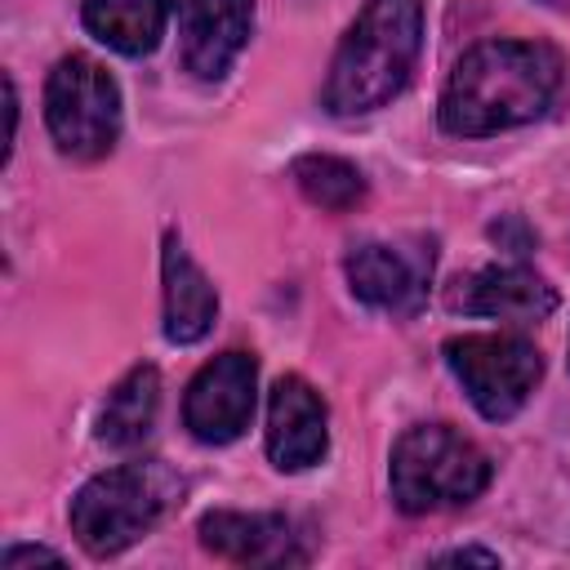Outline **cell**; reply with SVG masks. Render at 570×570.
I'll list each match as a JSON object with an SVG mask.
<instances>
[{
  "mask_svg": "<svg viewBox=\"0 0 570 570\" xmlns=\"http://www.w3.org/2000/svg\"><path fill=\"white\" fill-rule=\"evenodd\" d=\"M557 85V49L539 40H485L454 62L436 116L454 138H485L543 116Z\"/></svg>",
  "mask_w": 570,
  "mask_h": 570,
  "instance_id": "6da1fadb",
  "label": "cell"
},
{
  "mask_svg": "<svg viewBox=\"0 0 570 570\" xmlns=\"http://www.w3.org/2000/svg\"><path fill=\"white\" fill-rule=\"evenodd\" d=\"M423 45V9L419 0H370L361 18L347 27L330 76H325V111L330 116H370L387 107L419 58Z\"/></svg>",
  "mask_w": 570,
  "mask_h": 570,
  "instance_id": "7a4b0ae2",
  "label": "cell"
},
{
  "mask_svg": "<svg viewBox=\"0 0 570 570\" xmlns=\"http://www.w3.org/2000/svg\"><path fill=\"white\" fill-rule=\"evenodd\" d=\"M178 494H183V481L174 476V468H165L160 459H134L89 476L76 490L67 517L85 552L116 557L134 539H142L178 503Z\"/></svg>",
  "mask_w": 570,
  "mask_h": 570,
  "instance_id": "3957f363",
  "label": "cell"
},
{
  "mask_svg": "<svg viewBox=\"0 0 570 570\" xmlns=\"http://www.w3.org/2000/svg\"><path fill=\"white\" fill-rule=\"evenodd\" d=\"M490 485V459L450 423H419L392 445V499L405 517L463 508Z\"/></svg>",
  "mask_w": 570,
  "mask_h": 570,
  "instance_id": "277c9868",
  "label": "cell"
},
{
  "mask_svg": "<svg viewBox=\"0 0 570 570\" xmlns=\"http://www.w3.org/2000/svg\"><path fill=\"white\" fill-rule=\"evenodd\" d=\"M45 120L62 156L98 160L120 138V89L85 53L58 58L45 85Z\"/></svg>",
  "mask_w": 570,
  "mask_h": 570,
  "instance_id": "5b68a950",
  "label": "cell"
},
{
  "mask_svg": "<svg viewBox=\"0 0 570 570\" xmlns=\"http://www.w3.org/2000/svg\"><path fill=\"white\" fill-rule=\"evenodd\" d=\"M441 352L454 379L463 383L468 401L490 423L512 419L530 401L534 383L543 379V356L521 334H459V338H445Z\"/></svg>",
  "mask_w": 570,
  "mask_h": 570,
  "instance_id": "8992f818",
  "label": "cell"
},
{
  "mask_svg": "<svg viewBox=\"0 0 570 570\" xmlns=\"http://www.w3.org/2000/svg\"><path fill=\"white\" fill-rule=\"evenodd\" d=\"M254 387H258V361L249 352H223L209 365L196 370L183 396V423L205 445L236 441L254 419Z\"/></svg>",
  "mask_w": 570,
  "mask_h": 570,
  "instance_id": "52a82bcc",
  "label": "cell"
},
{
  "mask_svg": "<svg viewBox=\"0 0 570 570\" xmlns=\"http://www.w3.org/2000/svg\"><path fill=\"white\" fill-rule=\"evenodd\" d=\"M325 445H330V428H325L321 392L298 374H281L267 396V459L281 472H303L321 463Z\"/></svg>",
  "mask_w": 570,
  "mask_h": 570,
  "instance_id": "ba28073f",
  "label": "cell"
},
{
  "mask_svg": "<svg viewBox=\"0 0 570 570\" xmlns=\"http://www.w3.org/2000/svg\"><path fill=\"white\" fill-rule=\"evenodd\" d=\"M432 249H401L383 240H365L347 254V285L361 303L383 312H414L428 294Z\"/></svg>",
  "mask_w": 570,
  "mask_h": 570,
  "instance_id": "9c48e42d",
  "label": "cell"
},
{
  "mask_svg": "<svg viewBox=\"0 0 570 570\" xmlns=\"http://www.w3.org/2000/svg\"><path fill=\"white\" fill-rule=\"evenodd\" d=\"M183 67L196 80H218L249 40L254 0H178Z\"/></svg>",
  "mask_w": 570,
  "mask_h": 570,
  "instance_id": "30bf717a",
  "label": "cell"
},
{
  "mask_svg": "<svg viewBox=\"0 0 570 570\" xmlns=\"http://www.w3.org/2000/svg\"><path fill=\"white\" fill-rule=\"evenodd\" d=\"M196 530H200V543L223 561H240V566H298V561H307L294 525L281 512H227V508H218V512H205Z\"/></svg>",
  "mask_w": 570,
  "mask_h": 570,
  "instance_id": "8fae6325",
  "label": "cell"
},
{
  "mask_svg": "<svg viewBox=\"0 0 570 570\" xmlns=\"http://www.w3.org/2000/svg\"><path fill=\"white\" fill-rule=\"evenodd\" d=\"M450 307L468 316H499V321L525 325V321L552 316L557 289L539 272L521 263H503V267H481L468 281H459V289L450 294Z\"/></svg>",
  "mask_w": 570,
  "mask_h": 570,
  "instance_id": "7c38bea8",
  "label": "cell"
},
{
  "mask_svg": "<svg viewBox=\"0 0 570 570\" xmlns=\"http://www.w3.org/2000/svg\"><path fill=\"white\" fill-rule=\"evenodd\" d=\"M160 272H165V338L169 343L205 338L218 316V294H214L209 276L196 267V258L183 249L178 236H165Z\"/></svg>",
  "mask_w": 570,
  "mask_h": 570,
  "instance_id": "4fadbf2b",
  "label": "cell"
},
{
  "mask_svg": "<svg viewBox=\"0 0 570 570\" xmlns=\"http://www.w3.org/2000/svg\"><path fill=\"white\" fill-rule=\"evenodd\" d=\"M156 410H160V374L156 365H134L102 401L98 410V428L94 436L111 450H129V445H142L151 423H156Z\"/></svg>",
  "mask_w": 570,
  "mask_h": 570,
  "instance_id": "5bb4252c",
  "label": "cell"
},
{
  "mask_svg": "<svg viewBox=\"0 0 570 570\" xmlns=\"http://www.w3.org/2000/svg\"><path fill=\"white\" fill-rule=\"evenodd\" d=\"M169 0H85V27L116 53L142 58L160 45Z\"/></svg>",
  "mask_w": 570,
  "mask_h": 570,
  "instance_id": "9a60e30c",
  "label": "cell"
},
{
  "mask_svg": "<svg viewBox=\"0 0 570 570\" xmlns=\"http://www.w3.org/2000/svg\"><path fill=\"white\" fill-rule=\"evenodd\" d=\"M289 178L298 183V191H303L312 205H321V209H330V214H347V209H356V205L365 200V178H361V169L347 165V160H338V156H321V151L298 156V160L289 165Z\"/></svg>",
  "mask_w": 570,
  "mask_h": 570,
  "instance_id": "2e32d148",
  "label": "cell"
},
{
  "mask_svg": "<svg viewBox=\"0 0 570 570\" xmlns=\"http://www.w3.org/2000/svg\"><path fill=\"white\" fill-rule=\"evenodd\" d=\"M36 561H45V566H62V557H58L53 548H9V552L0 557V566H4V570H18V566H36Z\"/></svg>",
  "mask_w": 570,
  "mask_h": 570,
  "instance_id": "e0dca14e",
  "label": "cell"
},
{
  "mask_svg": "<svg viewBox=\"0 0 570 570\" xmlns=\"http://www.w3.org/2000/svg\"><path fill=\"white\" fill-rule=\"evenodd\" d=\"M436 561H445V566H450V561H481V566H494L499 557L485 552V548H454V552H441Z\"/></svg>",
  "mask_w": 570,
  "mask_h": 570,
  "instance_id": "ac0fdd59",
  "label": "cell"
},
{
  "mask_svg": "<svg viewBox=\"0 0 570 570\" xmlns=\"http://www.w3.org/2000/svg\"><path fill=\"white\" fill-rule=\"evenodd\" d=\"M543 4H557V9H561V4H570V0H543Z\"/></svg>",
  "mask_w": 570,
  "mask_h": 570,
  "instance_id": "d6986e66",
  "label": "cell"
}]
</instances>
